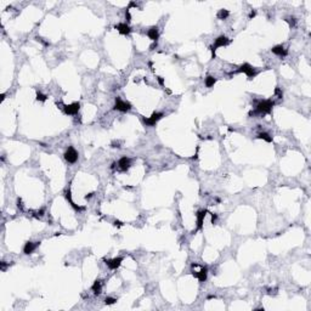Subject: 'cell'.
Here are the masks:
<instances>
[{
  "instance_id": "1",
  "label": "cell",
  "mask_w": 311,
  "mask_h": 311,
  "mask_svg": "<svg viewBox=\"0 0 311 311\" xmlns=\"http://www.w3.org/2000/svg\"><path fill=\"white\" fill-rule=\"evenodd\" d=\"M275 106V102L272 100H261L258 102V105H256L255 107V111H252V112H249V116H254L256 113H259V114H267V113H270L271 110H272V107Z\"/></svg>"
},
{
  "instance_id": "2",
  "label": "cell",
  "mask_w": 311,
  "mask_h": 311,
  "mask_svg": "<svg viewBox=\"0 0 311 311\" xmlns=\"http://www.w3.org/2000/svg\"><path fill=\"white\" fill-rule=\"evenodd\" d=\"M230 44V39L227 37H225V35H220L215 39V41H214V44L211 46H209V49L211 50V54H213V58H215V50L218 49V47H221V46H226Z\"/></svg>"
},
{
  "instance_id": "3",
  "label": "cell",
  "mask_w": 311,
  "mask_h": 311,
  "mask_svg": "<svg viewBox=\"0 0 311 311\" xmlns=\"http://www.w3.org/2000/svg\"><path fill=\"white\" fill-rule=\"evenodd\" d=\"M236 73H244V74H247V77L249 79H253V78H255L256 77L258 72H256L255 68H254L253 66H250L249 63H243L237 69Z\"/></svg>"
},
{
  "instance_id": "4",
  "label": "cell",
  "mask_w": 311,
  "mask_h": 311,
  "mask_svg": "<svg viewBox=\"0 0 311 311\" xmlns=\"http://www.w3.org/2000/svg\"><path fill=\"white\" fill-rule=\"evenodd\" d=\"M64 159L68 162V163H71V164H73L75 163L77 161H78V152L75 151V148L74 147H68V150L64 152Z\"/></svg>"
},
{
  "instance_id": "5",
  "label": "cell",
  "mask_w": 311,
  "mask_h": 311,
  "mask_svg": "<svg viewBox=\"0 0 311 311\" xmlns=\"http://www.w3.org/2000/svg\"><path fill=\"white\" fill-rule=\"evenodd\" d=\"M64 113L68 116H75L79 110H80V103L79 102H73L71 105H64L63 106Z\"/></svg>"
},
{
  "instance_id": "6",
  "label": "cell",
  "mask_w": 311,
  "mask_h": 311,
  "mask_svg": "<svg viewBox=\"0 0 311 311\" xmlns=\"http://www.w3.org/2000/svg\"><path fill=\"white\" fill-rule=\"evenodd\" d=\"M131 108V105L127 102V101H123L120 97H116V105H114V110L120 111V112H128Z\"/></svg>"
},
{
  "instance_id": "7",
  "label": "cell",
  "mask_w": 311,
  "mask_h": 311,
  "mask_svg": "<svg viewBox=\"0 0 311 311\" xmlns=\"http://www.w3.org/2000/svg\"><path fill=\"white\" fill-rule=\"evenodd\" d=\"M163 113H161V112H155L150 118H145L144 119V123L146 124L147 127H153V125H156V123L158 122V120H161V119L163 118Z\"/></svg>"
},
{
  "instance_id": "8",
  "label": "cell",
  "mask_w": 311,
  "mask_h": 311,
  "mask_svg": "<svg viewBox=\"0 0 311 311\" xmlns=\"http://www.w3.org/2000/svg\"><path fill=\"white\" fill-rule=\"evenodd\" d=\"M39 246H40V242H27V243L25 244V248H23V253L27 254V255H29V254H32V253L37 249V247H39Z\"/></svg>"
},
{
  "instance_id": "9",
  "label": "cell",
  "mask_w": 311,
  "mask_h": 311,
  "mask_svg": "<svg viewBox=\"0 0 311 311\" xmlns=\"http://www.w3.org/2000/svg\"><path fill=\"white\" fill-rule=\"evenodd\" d=\"M122 261H123V258H114V259H110V260H106V265L110 267L111 270H116V269H118L120 264H122Z\"/></svg>"
},
{
  "instance_id": "10",
  "label": "cell",
  "mask_w": 311,
  "mask_h": 311,
  "mask_svg": "<svg viewBox=\"0 0 311 311\" xmlns=\"http://www.w3.org/2000/svg\"><path fill=\"white\" fill-rule=\"evenodd\" d=\"M118 165L122 172H127V170H129V168L131 165V161H130V158H128V157H122L119 159Z\"/></svg>"
},
{
  "instance_id": "11",
  "label": "cell",
  "mask_w": 311,
  "mask_h": 311,
  "mask_svg": "<svg viewBox=\"0 0 311 311\" xmlns=\"http://www.w3.org/2000/svg\"><path fill=\"white\" fill-rule=\"evenodd\" d=\"M147 35L148 38L151 39V40H153L155 43H157V40H158V38H159V30H158V27L157 26H153V27H151L148 30H147Z\"/></svg>"
},
{
  "instance_id": "12",
  "label": "cell",
  "mask_w": 311,
  "mask_h": 311,
  "mask_svg": "<svg viewBox=\"0 0 311 311\" xmlns=\"http://www.w3.org/2000/svg\"><path fill=\"white\" fill-rule=\"evenodd\" d=\"M208 211L205 210H198L197 211V214H196V216H197V230H202L203 227V221H204V218H205V214H207Z\"/></svg>"
},
{
  "instance_id": "13",
  "label": "cell",
  "mask_w": 311,
  "mask_h": 311,
  "mask_svg": "<svg viewBox=\"0 0 311 311\" xmlns=\"http://www.w3.org/2000/svg\"><path fill=\"white\" fill-rule=\"evenodd\" d=\"M271 51L274 52L275 55L280 56V57H286V56H287V54H288V51H287V50L284 49L283 45H276V46H274V47L271 49Z\"/></svg>"
},
{
  "instance_id": "14",
  "label": "cell",
  "mask_w": 311,
  "mask_h": 311,
  "mask_svg": "<svg viewBox=\"0 0 311 311\" xmlns=\"http://www.w3.org/2000/svg\"><path fill=\"white\" fill-rule=\"evenodd\" d=\"M114 28L118 30L120 34H124V35H128V34H130V32H131V29H130V27H129L127 23H119Z\"/></svg>"
},
{
  "instance_id": "15",
  "label": "cell",
  "mask_w": 311,
  "mask_h": 311,
  "mask_svg": "<svg viewBox=\"0 0 311 311\" xmlns=\"http://www.w3.org/2000/svg\"><path fill=\"white\" fill-rule=\"evenodd\" d=\"M207 275H208V269L207 267H202L199 272H196V274L193 272V276L197 277L199 282H204L207 280Z\"/></svg>"
},
{
  "instance_id": "16",
  "label": "cell",
  "mask_w": 311,
  "mask_h": 311,
  "mask_svg": "<svg viewBox=\"0 0 311 311\" xmlns=\"http://www.w3.org/2000/svg\"><path fill=\"white\" fill-rule=\"evenodd\" d=\"M91 289L95 295H100L101 292H102V281L101 280H96L94 282V284H92Z\"/></svg>"
},
{
  "instance_id": "17",
  "label": "cell",
  "mask_w": 311,
  "mask_h": 311,
  "mask_svg": "<svg viewBox=\"0 0 311 311\" xmlns=\"http://www.w3.org/2000/svg\"><path fill=\"white\" fill-rule=\"evenodd\" d=\"M66 198H67V199L69 201V203H71V205H72V207H73V208H74V209H75V210H77V211H82V210H84V209H85L84 207H79V205H77V204H74V202L72 201V196H71V191H69V190H68V191H66Z\"/></svg>"
},
{
  "instance_id": "18",
  "label": "cell",
  "mask_w": 311,
  "mask_h": 311,
  "mask_svg": "<svg viewBox=\"0 0 311 311\" xmlns=\"http://www.w3.org/2000/svg\"><path fill=\"white\" fill-rule=\"evenodd\" d=\"M215 83H216V78H214L213 75H208V77L205 78V86H207V88L214 86Z\"/></svg>"
},
{
  "instance_id": "19",
  "label": "cell",
  "mask_w": 311,
  "mask_h": 311,
  "mask_svg": "<svg viewBox=\"0 0 311 311\" xmlns=\"http://www.w3.org/2000/svg\"><path fill=\"white\" fill-rule=\"evenodd\" d=\"M229 16H230V12L225 9L220 10L219 12H218V19H226Z\"/></svg>"
},
{
  "instance_id": "20",
  "label": "cell",
  "mask_w": 311,
  "mask_h": 311,
  "mask_svg": "<svg viewBox=\"0 0 311 311\" xmlns=\"http://www.w3.org/2000/svg\"><path fill=\"white\" fill-rule=\"evenodd\" d=\"M258 139L265 140L266 142H272V137L270 136L267 133H259V134H258Z\"/></svg>"
},
{
  "instance_id": "21",
  "label": "cell",
  "mask_w": 311,
  "mask_h": 311,
  "mask_svg": "<svg viewBox=\"0 0 311 311\" xmlns=\"http://www.w3.org/2000/svg\"><path fill=\"white\" fill-rule=\"evenodd\" d=\"M116 302H117V299H116V298H112V297H107V298L105 299V304H106V305H113Z\"/></svg>"
},
{
  "instance_id": "22",
  "label": "cell",
  "mask_w": 311,
  "mask_h": 311,
  "mask_svg": "<svg viewBox=\"0 0 311 311\" xmlns=\"http://www.w3.org/2000/svg\"><path fill=\"white\" fill-rule=\"evenodd\" d=\"M37 100L40 101V102H45L47 100V96L44 95V94H41V92H38L37 94Z\"/></svg>"
},
{
  "instance_id": "23",
  "label": "cell",
  "mask_w": 311,
  "mask_h": 311,
  "mask_svg": "<svg viewBox=\"0 0 311 311\" xmlns=\"http://www.w3.org/2000/svg\"><path fill=\"white\" fill-rule=\"evenodd\" d=\"M286 21L289 23V26H291V27H294V26H295V23H297V19H294V17H287Z\"/></svg>"
},
{
  "instance_id": "24",
  "label": "cell",
  "mask_w": 311,
  "mask_h": 311,
  "mask_svg": "<svg viewBox=\"0 0 311 311\" xmlns=\"http://www.w3.org/2000/svg\"><path fill=\"white\" fill-rule=\"evenodd\" d=\"M275 94L278 96V99H282V97H283V92H282V90H281L280 88H276V89H275Z\"/></svg>"
},
{
  "instance_id": "25",
  "label": "cell",
  "mask_w": 311,
  "mask_h": 311,
  "mask_svg": "<svg viewBox=\"0 0 311 311\" xmlns=\"http://www.w3.org/2000/svg\"><path fill=\"white\" fill-rule=\"evenodd\" d=\"M125 17H127V21H128V22L131 21V15H130V12H129L128 9H127V11H125Z\"/></svg>"
},
{
  "instance_id": "26",
  "label": "cell",
  "mask_w": 311,
  "mask_h": 311,
  "mask_svg": "<svg viewBox=\"0 0 311 311\" xmlns=\"http://www.w3.org/2000/svg\"><path fill=\"white\" fill-rule=\"evenodd\" d=\"M157 80H158V83H159L162 86H164V79H163L162 77H157Z\"/></svg>"
},
{
  "instance_id": "27",
  "label": "cell",
  "mask_w": 311,
  "mask_h": 311,
  "mask_svg": "<svg viewBox=\"0 0 311 311\" xmlns=\"http://www.w3.org/2000/svg\"><path fill=\"white\" fill-rule=\"evenodd\" d=\"M216 220H218V215H216V214H211V222L215 224Z\"/></svg>"
},
{
  "instance_id": "28",
  "label": "cell",
  "mask_w": 311,
  "mask_h": 311,
  "mask_svg": "<svg viewBox=\"0 0 311 311\" xmlns=\"http://www.w3.org/2000/svg\"><path fill=\"white\" fill-rule=\"evenodd\" d=\"M119 145H120L119 141H113V142H112V147H120Z\"/></svg>"
},
{
  "instance_id": "29",
  "label": "cell",
  "mask_w": 311,
  "mask_h": 311,
  "mask_svg": "<svg viewBox=\"0 0 311 311\" xmlns=\"http://www.w3.org/2000/svg\"><path fill=\"white\" fill-rule=\"evenodd\" d=\"M255 15H256V12L254 11V10H253V11H252V12L249 14V19H253V17H255Z\"/></svg>"
},
{
  "instance_id": "30",
  "label": "cell",
  "mask_w": 311,
  "mask_h": 311,
  "mask_svg": "<svg viewBox=\"0 0 311 311\" xmlns=\"http://www.w3.org/2000/svg\"><path fill=\"white\" fill-rule=\"evenodd\" d=\"M122 225H123V224H122L119 220H116V221H114V226H118L119 227V226H122Z\"/></svg>"
},
{
  "instance_id": "31",
  "label": "cell",
  "mask_w": 311,
  "mask_h": 311,
  "mask_svg": "<svg viewBox=\"0 0 311 311\" xmlns=\"http://www.w3.org/2000/svg\"><path fill=\"white\" fill-rule=\"evenodd\" d=\"M92 196H94V193H88V194H86V196H85L84 198H85V199H89V198H91Z\"/></svg>"
},
{
  "instance_id": "32",
  "label": "cell",
  "mask_w": 311,
  "mask_h": 311,
  "mask_svg": "<svg viewBox=\"0 0 311 311\" xmlns=\"http://www.w3.org/2000/svg\"><path fill=\"white\" fill-rule=\"evenodd\" d=\"M155 47H157V43H155V44H152V45L150 46V49H151V50H153Z\"/></svg>"
},
{
  "instance_id": "33",
  "label": "cell",
  "mask_w": 311,
  "mask_h": 311,
  "mask_svg": "<svg viewBox=\"0 0 311 311\" xmlns=\"http://www.w3.org/2000/svg\"><path fill=\"white\" fill-rule=\"evenodd\" d=\"M43 213H44V209H40V210L38 211V214H39V215H44Z\"/></svg>"
}]
</instances>
